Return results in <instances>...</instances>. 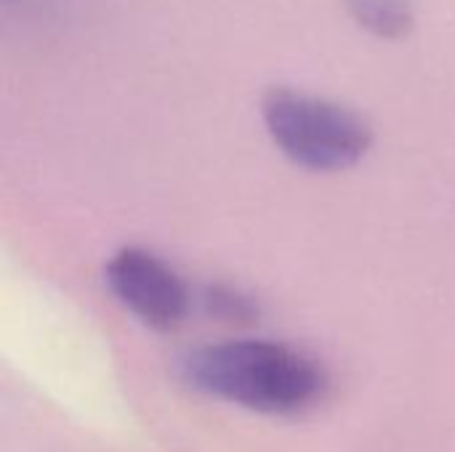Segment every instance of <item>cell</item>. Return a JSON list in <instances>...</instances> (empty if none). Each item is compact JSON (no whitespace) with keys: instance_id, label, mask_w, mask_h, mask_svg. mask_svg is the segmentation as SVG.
Masks as SVG:
<instances>
[{"instance_id":"4","label":"cell","mask_w":455,"mask_h":452,"mask_svg":"<svg viewBox=\"0 0 455 452\" xmlns=\"http://www.w3.org/2000/svg\"><path fill=\"white\" fill-rule=\"evenodd\" d=\"M352 19L376 37L397 40L413 29V8L408 0H344Z\"/></svg>"},{"instance_id":"2","label":"cell","mask_w":455,"mask_h":452,"mask_svg":"<svg viewBox=\"0 0 455 452\" xmlns=\"http://www.w3.org/2000/svg\"><path fill=\"white\" fill-rule=\"evenodd\" d=\"M261 117L277 149L307 170H347L373 147V131L355 109L285 85L264 93Z\"/></svg>"},{"instance_id":"1","label":"cell","mask_w":455,"mask_h":452,"mask_svg":"<svg viewBox=\"0 0 455 452\" xmlns=\"http://www.w3.org/2000/svg\"><path fill=\"white\" fill-rule=\"evenodd\" d=\"M181 376L208 397L267 416L304 413L325 394V373L312 357L253 338L189 352Z\"/></svg>"},{"instance_id":"5","label":"cell","mask_w":455,"mask_h":452,"mask_svg":"<svg viewBox=\"0 0 455 452\" xmlns=\"http://www.w3.org/2000/svg\"><path fill=\"white\" fill-rule=\"evenodd\" d=\"M203 306L211 317L227 325H253L259 320V304L232 285H208L203 290Z\"/></svg>"},{"instance_id":"3","label":"cell","mask_w":455,"mask_h":452,"mask_svg":"<svg viewBox=\"0 0 455 452\" xmlns=\"http://www.w3.org/2000/svg\"><path fill=\"white\" fill-rule=\"evenodd\" d=\"M104 277L115 298L152 330H176L189 312L184 280L144 248L117 250L107 261Z\"/></svg>"}]
</instances>
